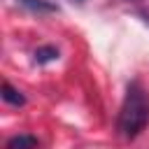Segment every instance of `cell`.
Here are the masks:
<instances>
[{"instance_id":"3957f363","label":"cell","mask_w":149,"mask_h":149,"mask_svg":"<svg viewBox=\"0 0 149 149\" xmlns=\"http://www.w3.org/2000/svg\"><path fill=\"white\" fill-rule=\"evenodd\" d=\"M7 149H37V137L28 133H19L7 140Z\"/></svg>"},{"instance_id":"6da1fadb","label":"cell","mask_w":149,"mask_h":149,"mask_svg":"<svg viewBox=\"0 0 149 149\" xmlns=\"http://www.w3.org/2000/svg\"><path fill=\"white\" fill-rule=\"evenodd\" d=\"M149 126V91L140 81H130L119 107L116 130L123 140H135Z\"/></svg>"},{"instance_id":"5b68a950","label":"cell","mask_w":149,"mask_h":149,"mask_svg":"<svg viewBox=\"0 0 149 149\" xmlns=\"http://www.w3.org/2000/svg\"><path fill=\"white\" fill-rule=\"evenodd\" d=\"M58 58V49L56 47H40L37 51H35V63H51V61H56Z\"/></svg>"},{"instance_id":"277c9868","label":"cell","mask_w":149,"mask_h":149,"mask_svg":"<svg viewBox=\"0 0 149 149\" xmlns=\"http://www.w3.org/2000/svg\"><path fill=\"white\" fill-rule=\"evenodd\" d=\"M2 100H5V102H9V105H14V107H21V105H26V98H23V93H21L19 88H14L9 81H5V84H2Z\"/></svg>"},{"instance_id":"8992f818","label":"cell","mask_w":149,"mask_h":149,"mask_svg":"<svg viewBox=\"0 0 149 149\" xmlns=\"http://www.w3.org/2000/svg\"><path fill=\"white\" fill-rule=\"evenodd\" d=\"M142 16H144V21H147V23H149V12H144V14H142Z\"/></svg>"},{"instance_id":"7a4b0ae2","label":"cell","mask_w":149,"mask_h":149,"mask_svg":"<svg viewBox=\"0 0 149 149\" xmlns=\"http://www.w3.org/2000/svg\"><path fill=\"white\" fill-rule=\"evenodd\" d=\"M19 2L26 9L35 12V14H54V12H58L56 2H51V0H19Z\"/></svg>"}]
</instances>
